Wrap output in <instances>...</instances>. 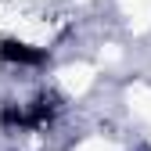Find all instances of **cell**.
Here are the masks:
<instances>
[{
	"label": "cell",
	"instance_id": "cell-2",
	"mask_svg": "<svg viewBox=\"0 0 151 151\" xmlns=\"http://www.w3.org/2000/svg\"><path fill=\"white\" fill-rule=\"evenodd\" d=\"M58 115V97H36L32 104H22V129H43Z\"/></svg>",
	"mask_w": 151,
	"mask_h": 151
},
{
	"label": "cell",
	"instance_id": "cell-1",
	"mask_svg": "<svg viewBox=\"0 0 151 151\" xmlns=\"http://www.w3.org/2000/svg\"><path fill=\"white\" fill-rule=\"evenodd\" d=\"M0 61L22 65V68H36V65L47 61V47L25 43V40H18V36H4V40H0Z\"/></svg>",
	"mask_w": 151,
	"mask_h": 151
}]
</instances>
